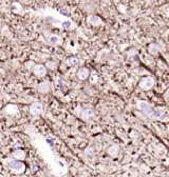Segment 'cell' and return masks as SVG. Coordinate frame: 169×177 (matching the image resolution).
<instances>
[{
  "label": "cell",
  "instance_id": "obj_7",
  "mask_svg": "<svg viewBox=\"0 0 169 177\" xmlns=\"http://www.w3.org/2000/svg\"><path fill=\"white\" fill-rule=\"evenodd\" d=\"M37 91L41 94H47L50 92V83L48 81H42L37 86Z\"/></svg>",
  "mask_w": 169,
  "mask_h": 177
},
{
  "label": "cell",
  "instance_id": "obj_1",
  "mask_svg": "<svg viewBox=\"0 0 169 177\" xmlns=\"http://www.w3.org/2000/svg\"><path fill=\"white\" fill-rule=\"evenodd\" d=\"M137 108L141 112L150 117V118H161L163 116V111L161 109H154L152 108V105L150 103H148L147 101H137Z\"/></svg>",
  "mask_w": 169,
  "mask_h": 177
},
{
  "label": "cell",
  "instance_id": "obj_6",
  "mask_svg": "<svg viewBox=\"0 0 169 177\" xmlns=\"http://www.w3.org/2000/svg\"><path fill=\"white\" fill-rule=\"evenodd\" d=\"M42 112V104L40 102H34L30 107V113L33 115H38Z\"/></svg>",
  "mask_w": 169,
  "mask_h": 177
},
{
  "label": "cell",
  "instance_id": "obj_9",
  "mask_svg": "<svg viewBox=\"0 0 169 177\" xmlns=\"http://www.w3.org/2000/svg\"><path fill=\"white\" fill-rule=\"evenodd\" d=\"M13 157L16 158V160H22L25 157V152L23 150H16L13 152Z\"/></svg>",
  "mask_w": 169,
  "mask_h": 177
},
{
  "label": "cell",
  "instance_id": "obj_13",
  "mask_svg": "<svg viewBox=\"0 0 169 177\" xmlns=\"http://www.w3.org/2000/svg\"><path fill=\"white\" fill-rule=\"evenodd\" d=\"M61 26H63L64 29H70V27H72V22L69 21V20L64 21L63 23H61Z\"/></svg>",
  "mask_w": 169,
  "mask_h": 177
},
{
  "label": "cell",
  "instance_id": "obj_8",
  "mask_svg": "<svg viewBox=\"0 0 169 177\" xmlns=\"http://www.w3.org/2000/svg\"><path fill=\"white\" fill-rule=\"evenodd\" d=\"M88 22L91 23L92 25L97 26V25H99L102 23V19L98 17V16H96V15H90L88 17Z\"/></svg>",
  "mask_w": 169,
  "mask_h": 177
},
{
  "label": "cell",
  "instance_id": "obj_10",
  "mask_svg": "<svg viewBox=\"0 0 169 177\" xmlns=\"http://www.w3.org/2000/svg\"><path fill=\"white\" fill-rule=\"evenodd\" d=\"M66 62L69 67H75V66H77V64H79L80 60L77 57H69Z\"/></svg>",
  "mask_w": 169,
  "mask_h": 177
},
{
  "label": "cell",
  "instance_id": "obj_14",
  "mask_svg": "<svg viewBox=\"0 0 169 177\" xmlns=\"http://www.w3.org/2000/svg\"><path fill=\"white\" fill-rule=\"evenodd\" d=\"M56 67V64L54 63V62H52V61H49L48 63H47V68H51V69H54Z\"/></svg>",
  "mask_w": 169,
  "mask_h": 177
},
{
  "label": "cell",
  "instance_id": "obj_3",
  "mask_svg": "<svg viewBox=\"0 0 169 177\" xmlns=\"http://www.w3.org/2000/svg\"><path fill=\"white\" fill-rule=\"evenodd\" d=\"M140 88L144 91H148L150 89H152V87L154 86V79L152 77H144L142 78V80L139 83Z\"/></svg>",
  "mask_w": 169,
  "mask_h": 177
},
{
  "label": "cell",
  "instance_id": "obj_12",
  "mask_svg": "<svg viewBox=\"0 0 169 177\" xmlns=\"http://www.w3.org/2000/svg\"><path fill=\"white\" fill-rule=\"evenodd\" d=\"M48 42H49L50 44L55 45V44H58V43L60 42V38H59V36H57V35H50V36L48 37Z\"/></svg>",
  "mask_w": 169,
  "mask_h": 177
},
{
  "label": "cell",
  "instance_id": "obj_15",
  "mask_svg": "<svg viewBox=\"0 0 169 177\" xmlns=\"http://www.w3.org/2000/svg\"><path fill=\"white\" fill-rule=\"evenodd\" d=\"M32 67H33V61L26 62V68H32Z\"/></svg>",
  "mask_w": 169,
  "mask_h": 177
},
{
  "label": "cell",
  "instance_id": "obj_11",
  "mask_svg": "<svg viewBox=\"0 0 169 177\" xmlns=\"http://www.w3.org/2000/svg\"><path fill=\"white\" fill-rule=\"evenodd\" d=\"M93 116H94V112H93V110H91V109H86V110H84L82 112V117L85 118V119L91 118Z\"/></svg>",
  "mask_w": 169,
  "mask_h": 177
},
{
  "label": "cell",
  "instance_id": "obj_5",
  "mask_svg": "<svg viewBox=\"0 0 169 177\" xmlns=\"http://www.w3.org/2000/svg\"><path fill=\"white\" fill-rule=\"evenodd\" d=\"M76 76L79 80H87L90 77V71L87 68H80L76 73Z\"/></svg>",
  "mask_w": 169,
  "mask_h": 177
},
{
  "label": "cell",
  "instance_id": "obj_4",
  "mask_svg": "<svg viewBox=\"0 0 169 177\" xmlns=\"http://www.w3.org/2000/svg\"><path fill=\"white\" fill-rule=\"evenodd\" d=\"M33 73L36 77H44L47 75V68L42 64H35L33 68Z\"/></svg>",
  "mask_w": 169,
  "mask_h": 177
},
{
  "label": "cell",
  "instance_id": "obj_2",
  "mask_svg": "<svg viewBox=\"0 0 169 177\" xmlns=\"http://www.w3.org/2000/svg\"><path fill=\"white\" fill-rule=\"evenodd\" d=\"M9 168L11 171L15 172L16 174H20L23 173L25 170V166L23 162H21L20 160H13V161L9 162Z\"/></svg>",
  "mask_w": 169,
  "mask_h": 177
}]
</instances>
